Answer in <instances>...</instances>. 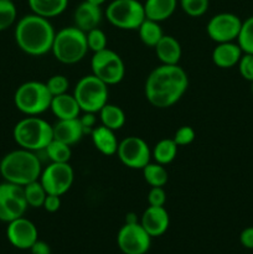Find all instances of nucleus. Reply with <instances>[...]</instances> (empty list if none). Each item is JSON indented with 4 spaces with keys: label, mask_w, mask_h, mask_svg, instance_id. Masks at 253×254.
Listing matches in <instances>:
<instances>
[{
    "label": "nucleus",
    "mask_w": 253,
    "mask_h": 254,
    "mask_svg": "<svg viewBox=\"0 0 253 254\" xmlns=\"http://www.w3.org/2000/svg\"><path fill=\"white\" fill-rule=\"evenodd\" d=\"M138 32L141 42L149 47H155L156 44L161 40V37L164 36L160 22L153 21V20L149 19H145L141 22V25L138 29Z\"/></svg>",
    "instance_id": "obj_27"
},
{
    "label": "nucleus",
    "mask_w": 253,
    "mask_h": 254,
    "mask_svg": "<svg viewBox=\"0 0 253 254\" xmlns=\"http://www.w3.org/2000/svg\"><path fill=\"white\" fill-rule=\"evenodd\" d=\"M102 19H103V12H102L101 6L86 1V0L81 2L73 12L74 26L78 27L83 32H88L98 27Z\"/></svg>",
    "instance_id": "obj_17"
},
{
    "label": "nucleus",
    "mask_w": 253,
    "mask_h": 254,
    "mask_svg": "<svg viewBox=\"0 0 253 254\" xmlns=\"http://www.w3.org/2000/svg\"><path fill=\"white\" fill-rule=\"evenodd\" d=\"M31 254H51V247L44 241L37 240L30 248Z\"/></svg>",
    "instance_id": "obj_42"
},
{
    "label": "nucleus",
    "mask_w": 253,
    "mask_h": 254,
    "mask_svg": "<svg viewBox=\"0 0 253 254\" xmlns=\"http://www.w3.org/2000/svg\"><path fill=\"white\" fill-rule=\"evenodd\" d=\"M91 136L94 148L99 153L106 156H112L114 154H117L119 141L117 139L114 130H112V129L107 128L104 126H97L91 131Z\"/></svg>",
    "instance_id": "obj_21"
},
{
    "label": "nucleus",
    "mask_w": 253,
    "mask_h": 254,
    "mask_svg": "<svg viewBox=\"0 0 253 254\" xmlns=\"http://www.w3.org/2000/svg\"><path fill=\"white\" fill-rule=\"evenodd\" d=\"M176 155H178V144L174 141V139H161L151 150V156L155 163L164 166L173 163Z\"/></svg>",
    "instance_id": "obj_26"
},
{
    "label": "nucleus",
    "mask_w": 253,
    "mask_h": 254,
    "mask_svg": "<svg viewBox=\"0 0 253 254\" xmlns=\"http://www.w3.org/2000/svg\"><path fill=\"white\" fill-rule=\"evenodd\" d=\"M109 24L121 30H138L146 19L144 5L139 0H113L106 9Z\"/></svg>",
    "instance_id": "obj_8"
},
{
    "label": "nucleus",
    "mask_w": 253,
    "mask_h": 254,
    "mask_svg": "<svg viewBox=\"0 0 253 254\" xmlns=\"http://www.w3.org/2000/svg\"><path fill=\"white\" fill-rule=\"evenodd\" d=\"M50 109L57 119L78 118L79 113L82 112L73 94L68 93L52 97Z\"/></svg>",
    "instance_id": "obj_20"
},
{
    "label": "nucleus",
    "mask_w": 253,
    "mask_h": 254,
    "mask_svg": "<svg viewBox=\"0 0 253 254\" xmlns=\"http://www.w3.org/2000/svg\"><path fill=\"white\" fill-rule=\"evenodd\" d=\"M92 74L98 77L108 86H114L123 81L126 76V66L122 57L108 47L99 52H94L91 60Z\"/></svg>",
    "instance_id": "obj_9"
},
{
    "label": "nucleus",
    "mask_w": 253,
    "mask_h": 254,
    "mask_svg": "<svg viewBox=\"0 0 253 254\" xmlns=\"http://www.w3.org/2000/svg\"><path fill=\"white\" fill-rule=\"evenodd\" d=\"M117 155L126 168L143 170L144 166L150 163L151 150L143 138L130 135L119 141Z\"/></svg>",
    "instance_id": "obj_12"
},
{
    "label": "nucleus",
    "mask_w": 253,
    "mask_h": 254,
    "mask_svg": "<svg viewBox=\"0 0 253 254\" xmlns=\"http://www.w3.org/2000/svg\"><path fill=\"white\" fill-rule=\"evenodd\" d=\"M11 1H12V0H11Z\"/></svg>",
    "instance_id": "obj_47"
},
{
    "label": "nucleus",
    "mask_w": 253,
    "mask_h": 254,
    "mask_svg": "<svg viewBox=\"0 0 253 254\" xmlns=\"http://www.w3.org/2000/svg\"><path fill=\"white\" fill-rule=\"evenodd\" d=\"M117 245L124 254H146L150 250L151 236L140 222L124 223L117 235Z\"/></svg>",
    "instance_id": "obj_13"
},
{
    "label": "nucleus",
    "mask_w": 253,
    "mask_h": 254,
    "mask_svg": "<svg viewBox=\"0 0 253 254\" xmlns=\"http://www.w3.org/2000/svg\"><path fill=\"white\" fill-rule=\"evenodd\" d=\"M79 122L82 124V128H83L84 133L89 131L91 133L94 128H96L97 124V117L96 113H88V112H83V116L79 118Z\"/></svg>",
    "instance_id": "obj_40"
},
{
    "label": "nucleus",
    "mask_w": 253,
    "mask_h": 254,
    "mask_svg": "<svg viewBox=\"0 0 253 254\" xmlns=\"http://www.w3.org/2000/svg\"><path fill=\"white\" fill-rule=\"evenodd\" d=\"M154 49L161 64H179L180 62L183 50L180 42L174 36L164 35Z\"/></svg>",
    "instance_id": "obj_22"
},
{
    "label": "nucleus",
    "mask_w": 253,
    "mask_h": 254,
    "mask_svg": "<svg viewBox=\"0 0 253 254\" xmlns=\"http://www.w3.org/2000/svg\"><path fill=\"white\" fill-rule=\"evenodd\" d=\"M144 180L150 188H164L169 180V173L166 168L158 163H149L143 168Z\"/></svg>",
    "instance_id": "obj_28"
},
{
    "label": "nucleus",
    "mask_w": 253,
    "mask_h": 254,
    "mask_svg": "<svg viewBox=\"0 0 253 254\" xmlns=\"http://www.w3.org/2000/svg\"><path fill=\"white\" fill-rule=\"evenodd\" d=\"M39 180L47 193L62 196L71 189L74 171L69 163H51L42 169Z\"/></svg>",
    "instance_id": "obj_10"
},
{
    "label": "nucleus",
    "mask_w": 253,
    "mask_h": 254,
    "mask_svg": "<svg viewBox=\"0 0 253 254\" xmlns=\"http://www.w3.org/2000/svg\"><path fill=\"white\" fill-rule=\"evenodd\" d=\"M87 37V45H88V50L94 52H99L102 50L107 49V44H108V40H107V35L104 34L103 30H101L99 27L91 30V31L86 32Z\"/></svg>",
    "instance_id": "obj_34"
},
{
    "label": "nucleus",
    "mask_w": 253,
    "mask_h": 254,
    "mask_svg": "<svg viewBox=\"0 0 253 254\" xmlns=\"http://www.w3.org/2000/svg\"><path fill=\"white\" fill-rule=\"evenodd\" d=\"M189 88V76L179 64H160L146 77L144 93L153 107L170 108Z\"/></svg>",
    "instance_id": "obj_1"
},
{
    "label": "nucleus",
    "mask_w": 253,
    "mask_h": 254,
    "mask_svg": "<svg viewBox=\"0 0 253 254\" xmlns=\"http://www.w3.org/2000/svg\"><path fill=\"white\" fill-rule=\"evenodd\" d=\"M99 113V119H101L102 126L112 129V130H119L122 127L126 124V114L121 107L116 104L107 103Z\"/></svg>",
    "instance_id": "obj_25"
},
{
    "label": "nucleus",
    "mask_w": 253,
    "mask_h": 254,
    "mask_svg": "<svg viewBox=\"0 0 253 254\" xmlns=\"http://www.w3.org/2000/svg\"><path fill=\"white\" fill-rule=\"evenodd\" d=\"M27 207L22 186L6 181L0 184V221L9 223L22 217Z\"/></svg>",
    "instance_id": "obj_11"
},
{
    "label": "nucleus",
    "mask_w": 253,
    "mask_h": 254,
    "mask_svg": "<svg viewBox=\"0 0 253 254\" xmlns=\"http://www.w3.org/2000/svg\"><path fill=\"white\" fill-rule=\"evenodd\" d=\"M180 7L191 17H200L208 10L210 0H179Z\"/></svg>",
    "instance_id": "obj_33"
},
{
    "label": "nucleus",
    "mask_w": 253,
    "mask_h": 254,
    "mask_svg": "<svg viewBox=\"0 0 253 254\" xmlns=\"http://www.w3.org/2000/svg\"><path fill=\"white\" fill-rule=\"evenodd\" d=\"M242 55L243 51L237 42H222L213 49L211 59L220 68H232L237 66Z\"/></svg>",
    "instance_id": "obj_19"
},
{
    "label": "nucleus",
    "mask_w": 253,
    "mask_h": 254,
    "mask_svg": "<svg viewBox=\"0 0 253 254\" xmlns=\"http://www.w3.org/2000/svg\"><path fill=\"white\" fill-rule=\"evenodd\" d=\"M195 136L196 133L195 130H193L192 127L184 126L180 127V128L175 131L173 139L174 141L178 144V146H186L195 140Z\"/></svg>",
    "instance_id": "obj_36"
},
{
    "label": "nucleus",
    "mask_w": 253,
    "mask_h": 254,
    "mask_svg": "<svg viewBox=\"0 0 253 254\" xmlns=\"http://www.w3.org/2000/svg\"><path fill=\"white\" fill-rule=\"evenodd\" d=\"M237 44L240 45L243 54L253 55V16L247 17L245 21H242Z\"/></svg>",
    "instance_id": "obj_31"
},
{
    "label": "nucleus",
    "mask_w": 253,
    "mask_h": 254,
    "mask_svg": "<svg viewBox=\"0 0 253 254\" xmlns=\"http://www.w3.org/2000/svg\"><path fill=\"white\" fill-rule=\"evenodd\" d=\"M22 189H24L25 200H26L29 207H42L45 198L47 196V192L44 189V186H42V184L40 183V180L32 181V183L22 186Z\"/></svg>",
    "instance_id": "obj_29"
},
{
    "label": "nucleus",
    "mask_w": 253,
    "mask_h": 254,
    "mask_svg": "<svg viewBox=\"0 0 253 254\" xmlns=\"http://www.w3.org/2000/svg\"><path fill=\"white\" fill-rule=\"evenodd\" d=\"M73 96L82 112L98 113L108 103V84L94 74H87L77 82Z\"/></svg>",
    "instance_id": "obj_7"
},
{
    "label": "nucleus",
    "mask_w": 253,
    "mask_h": 254,
    "mask_svg": "<svg viewBox=\"0 0 253 254\" xmlns=\"http://www.w3.org/2000/svg\"><path fill=\"white\" fill-rule=\"evenodd\" d=\"M6 237L10 245L17 250H30L39 240V231L32 221L22 216L7 223Z\"/></svg>",
    "instance_id": "obj_15"
},
{
    "label": "nucleus",
    "mask_w": 253,
    "mask_h": 254,
    "mask_svg": "<svg viewBox=\"0 0 253 254\" xmlns=\"http://www.w3.org/2000/svg\"><path fill=\"white\" fill-rule=\"evenodd\" d=\"M12 136L20 148L37 153L45 150L54 139V133L47 121L37 116H27L15 124Z\"/></svg>",
    "instance_id": "obj_4"
},
{
    "label": "nucleus",
    "mask_w": 253,
    "mask_h": 254,
    "mask_svg": "<svg viewBox=\"0 0 253 254\" xmlns=\"http://www.w3.org/2000/svg\"><path fill=\"white\" fill-rule=\"evenodd\" d=\"M242 20L232 12H220L208 20L206 32L212 41L217 44L237 41Z\"/></svg>",
    "instance_id": "obj_14"
},
{
    "label": "nucleus",
    "mask_w": 253,
    "mask_h": 254,
    "mask_svg": "<svg viewBox=\"0 0 253 254\" xmlns=\"http://www.w3.org/2000/svg\"><path fill=\"white\" fill-rule=\"evenodd\" d=\"M1 180H2V175H1V171H0V184H1Z\"/></svg>",
    "instance_id": "obj_45"
},
{
    "label": "nucleus",
    "mask_w": 253,
    "mask_h": 254,
    "mask_svg": "<svg viewBox=\"0 0 253 254\" xmlns=\"http://www.w3.org/2000/svg\"><path fill=\"white\" fill-rule=\"evenodd\" d=\"M240 242L247 250H253V226L245 228L241 232Z\"/></svg>",
    "instance_id": "obj_41"
},
{
    "label": "nucleus",
    "mask_w": 253,
    "mask_h": 254,
    "mask_svg": "<svg viewBox=\"0 0 253 254\" xmlns=\"http://www.w3.org/2000/svg\"><path fill=\"white\" fill-rule=\"evenodd\" d=\"M149 206H165L166 192L164 188H151L148 193Z\"/></svg>",
    "instance_id": "obj_38"
},
{
    "label": "nucleus",
    "mask_w": 253,
    "mask_h": 254,
    "mask_svg": "<svg viewBox=\"0 0 253 254\" xmlns=\"http://www.w3.org/2000/svg\"><path fill=\"white\" fill-rule=\"evenodd\" d=\"M51 52L61 64H78L88 52L86 32L76 26L63 27L55 34Z\"/></svg>",
    "instance_id": "obj_5"
},
{
    "label": "nucleus",
    "mask_w": 253,
    "mask_h": 254,
    "mask_svg": "<svg viewBox=\"0 0 253 254\" xmlns=\"http://www.w3.org/2000/svg\"><path fill=\"white\" fill-rule=\"evenodd\" d=\"M86 1L92 2V4H94V5H98V6H102V5H103L107 0H86Z\"/></svg>",
    "instance_id": "obj_44"
},
{
    "label": "nucleus",
    "mask_w": 253,
    "mask_h": 254,
    "mask_svg": "<svg viewBox=\"0 0 253 254\" xmlns=\"http://www.w3.org/2000/svg\"><path fill=\"white\" fill-rule=\"evenodd\" d=\"M46 87L52 97L60 96V94L67 93L69 87V82L63 74H54L46 82Z\"/></svg>",
    "instance_id": "obj_35"
},
{
    "label": "nucleus",
    "mask_w": 253,
    "mask_h": 254,
    "mask_svg": "<svg viewBox=\"0 0 253 254\" xmlns=\"http://www.w3.org/2000/svg\"><path fill=\"white\" fill-rule=\"evenodd\" d=\"M178 2V0H145L143 4L145 17L156 22L165 21L173 16Z\"/></svg>",
    "instance_id": "obj_23"
},
{
    "label": "nucleus",
    "mask_w": 253,
    "mask_h": 254,
    "mask_svg": "<svg viewBox=\"0 0 253 254\" xmlns=\"http://www.w3.org/2000/svg\"><path fill=\"white\" fill-rule=\"evenodd\" d=\"M139 222L138 216L134 212H129L126 215V223H136Z\"/></svg>",
    "instance_id": "obj_43"
},
{
    "label": "nucleus",
    "mask_w": 253,
    "mask_h": 254,
    "mask_svg": "<svg viewBox=\"0 0 253 254\" xmlns=\"http://www.w3.org/2000/svg\"><path fill=\"white\" fill-rule=\"evenodd\" d=\"M32 14L51 19L61 15L67 9L68 0H27Z\"/></svg>",
    "instance_id": "obj_24"
},
{
    "label": "nucleus",
    "mask_w": 253,
    "mask_h": 254,
    "mask_svg": "<svg viewBox=\"0 0 253 254\" xmlns=\"http://www.w3.org/2000/svg\"><path fill=\"white\" fill-rule=\"evenodd\" d=\"M52 96L46 83L27 81L20 84L14 94V103L17 111L25 116H40L50 109Z\"/></svg>",
    "instance_id": "obj_6"
},
{
    "label": "nucleus",
    "mask_w": 253,
    "mask_h": 254,
    "mask_svg": "<svg viewBox=\"0 0 253 254\" xmlns=\"http://www.w3.org/2000/svg\"><path fill=\"white\" fill-rule=\"evenodd\" d=\"M140 225L153 237H160L170 226V216L164 206H149L140 217Z\"/></svg>",
    "instance_id": "obj_16"
},
{
    "label": "nucleus",
    "mask_w": 253,
    "mask_h": 254,
    "mask_svg": "<svg viewBox=\"0 0 253 254\" xmlns=\"http://www.w3.org/2000/svg\"><path fill=\"white\" fill-rule=\"evenodd\" d=\"M0 171L4 181L25 186L40 179L42 171L41 160L34 151L19 148L2 156Z\"/></svg>",
    "instance_id": "obj_3"
},
{
    "label": "nucleus",
    "mask_w": 253,
    "mask_h": 254,
    "mask_svg": "<svg viewBox=\"0 0 253 254\" xmlns=\"http://www.w3.org/2000/svg\"><path fill=\"white\" fill-rule=\"evenodd\" d=\"M237 66L241 76L246 81L253 82V55L243 54Z\"/></svg>",
    "instance_id": "obj_37"
},
{
    "label": "nucleus",
    "mask_w": 253,
    "mask_h": 254,
    "mask_svg": "<svg viewBox=\"0 0 253 254\" xmlns=\"http://www.w3.org/2000/svg\"><path fill=\"white\" fill-rule=\"evenodd\" d=\"M44 151L51 163H68L72 156L71 146L56 139H52Z\"/></svg>",
    "instance_id": "obj_30"
},
{
    "label": "nucleus",
    "mask_w": 253,
    "mask_h": 254,
    "mask_svg": "<svg viewBox=\"0 0 253 254\" xmlns=\"http://www.w3.org/2000/svg\"><path fill=\"white\" fill-rule=\"evenodd\" d=\"M54 26L50 19L29 14L22 16L15 26V41L17 47L30 56H44L51 52L55 39Z\"/></svg>",
    "instance_id": "obj_2"
},
{
    "label": "nucleus",
    "mask_w": 253,
    "mask_h": 254,
    "mask_svg": "<svg viewBox=\"0 0 253 254\" xmlns=\"http://www.w3.org/2000/svg\"><path fill=\"white\" fill-rule=\"evenodd\" d=\"M17 10L11 0H0V32L5 31L15 24Z\"/></svg>",
    "instance_id": "obj_32"
},
{
    "label": "nucleus",
    "mask_w": 253,
    "mask_h": 254,
    "mask_svg": "<svg viewBox=\"0 0 253 254\" xmlns=\"http://www.w3.org/2000/svg\"><path fill=\"white\" fill-rule=\"evenodd\" d=\"M42 207L45 208V211H47V212L50 213L57 212V211L60 210V207H61V196L50 195V193H47Z\"/></svg>",
    "instance_id": "obj_39"
},
{
    "label": "nucleus",
    "mask_w": 253,
    "mask_h": 254,
    "mask_svg": "<svg viewBox=\"0 0 253 254\" xmlns=\"http://www.w3.org/2000/svg\"><path fill=\"white\" fill-rule=\"evenodd\" d=\"M52 133L54 139L71 146L81 140L84 130L78 117L74 119H59L57 123L52 126Z\"/></svg>",
    "instance_id": "obj_18"
},
{
    "label": "nucleus",
    "mask_w": 253,
    "mask_h": 254,
    "mask_svg": "<svg viewBox=\"0 0 253 254\" xmlns=\"http://www.w3.org/2000/svg\"><path fill=\"white\" fill-rule=\"evenodd\" d=\"M251 83H252V87H251V91H252V93H253V82H251Z\"/></svg>",
    "instance_id": "obj_46"
}]
</instances>
